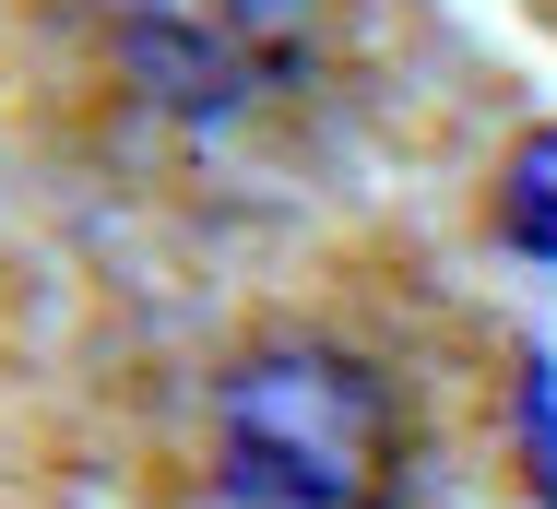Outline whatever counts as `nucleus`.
I'll use <instances>...</instances> for the list:
<instances>
[{
    "label": "nucleus",
    "instance_id": "obj_1",
    "mask_svg": "<svg viewBox=\"0 0 557 509\" xmlns=\"http://www.w3.org/2000/svg\"><path fill=\"white\" fill-rule=\"evenodd\" d=\"M225 509H404V404L344 344H249L214 380Z\"/></svg>",
    "mask_w": 557,
    "mask_h": 509
},
{
    "label": "nucleus",
    "instance_id": "obj_2",
    "mask_svg": "<svg viewBox=\"0 0 557 509\" xmlns=\"http://www.w3.org/2000/svg\"><path fill=\"white\" fill-rule=\"evenodd\" d=\"M321 48V0H119V72L131 96L214 131L273 107Z\"/></svg>",
    "mask_w": 557,
    "mask_h": 509
},
{
    "label": "nucleus",
    "instance_id": "obj_3",
    "mask_svg": "<svg viewBox=\"0 0 557 509\" xmlns=\"http://www.w3.org/2000/svg\"><path fill=\"white\" fill-rule=\"evenodd\" d=\"M498 225L534 249V261H557V131H534L522 154H510V190H498Z\"/></svg>",
    "mask_w": 557,
    "mask_h": 509
}]
</instances>
